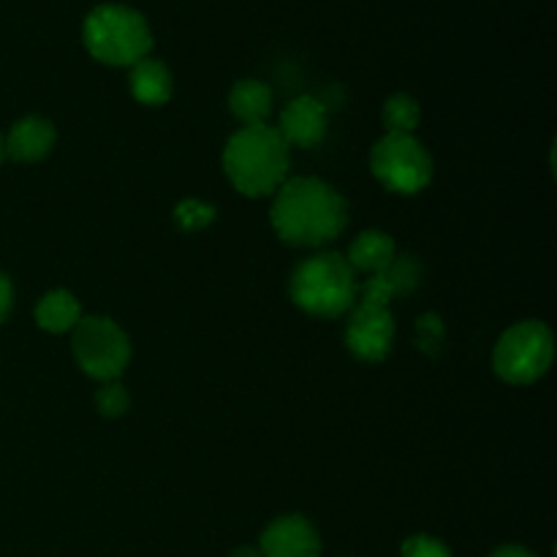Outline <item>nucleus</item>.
<instances>
[{
	"mask_svg": "<svg viewBox=\"0 0 557 557\" xmlns=\"http://www.w3.org/2000/svg\"><path fill=\"white\" fill-rule=\"evenodd\" d=\"M272 196V228L286 245L324 248L346 232L348 201L326 180L288 177Z\"/></svg>",
	"mask_w": 557,
	"mask_h": 557,
	"instance_id": "nucleus-1",
	"label": "nucleus"
},
{
	"mask_svg": "<svg viewBox=\"0 0 557 557\" xmlns=\"http://www.w3.org/2000/svg\"><path fill=\"white\" fill-rule=\"evenodd\" d=\"M292 147L275 125H243L223 147V172L228 183L250 199L272 196L288 180Z\"/></svg>",
	"mask_w": 557,
	"mask_h": 557,
	"instance_id": "nucleus-2",
	"label": "nucleus"
},
{
	"mask_svg": "<svg viewBox=\"0 0 557 557\" xmlns=\"http://www.w3.org/2000/svg\"><path fill=\"white\" fill-rule=\"evenodd\" d=\"M357 272L346 256L319 250L299 261L288 281V294L299 310L315 319H341L357 305Z\"/></svg>",
	"mask_w": 557,
	"mask_h": 557,
	"instance_id": "nucleus-3",
	"label": "nucleus"
},
{
	"mask_svg": "<svg viewBox=\"0 0 557 557\" xmlns=\"http://www.w3.org/2000/svg\"><path fill=\"white\" fill-rule=\"evenodd\" d=\"M85 49L103 65L131 69L150 58L152 30L145 14L123 3H101L85 16L82 25Z\"/></svg>",
	"mask_w": 557,
	"mask_h": 557,
	"instance_id": "nucleus-4",
	"label": "nucleus"
},
{
	"mask_svg": "<svg viewBox=\"0 0 557 557\" xmlns=\"http://www.w3.org/2000/svg\"><path fill=\"white\" fill-rule=\"evenodd\" d=\"M555 359V335L544 321H520L498 337L493 348V370L511 386L536 384Z\"/></svg>",
	"mask_w": 557,
	"mask_h": 557,
	"instance_id": "nucleus-5",
	"label": "nucleus"
},
{
	"mask_svg": "<svg viewBox=\"0 0 557 557\" xmlns=\"http://www.w3.org/2000/svg\"><path fill=\"white\" fill-rule=\"evenodd\" d=\"M71 354L87 379L117 381L131 362V337L109 315H82L71 330Z\"/></svg>",
	"mask_w": 557,
	"mask_h": 557,
	"instance_id": "nucleus-6",
	"label": "nucleus"
},
{
	"mask_svg": "<svg viewBox=\"0 0 557 557\" xmlns=\"http://www.w3.org/2000/svg\"><path fill=\"white\" fill-rule=\"evenodd\" d=\"M373 177L392 194H419L433 180V156L413 134H384L370 150Z\"/></svg>",
	"mask_w": 557,
	"mask_h": 557,
	"instance_id": "nucleus-7",
	"label": "nucleus"
},
{
	"mask_svg": "<svg viewBox=\"0 0 557 557\" xmlns=\"http://www.w3.org/2000/svg\"><path fill=\"white\" fill-rule=\"evenodd\" d=\"M348 324H346V346L359 362L379 364L384 362L395 346V315L389 308L375 302H364L357 299L351 310H348Z\"/></svg>",
	"mask_w": 557,
	"mask_h": 557,
	"instance_id": "nucleus-8",
	"label": "nucleus"
},
{
	"mask_svg": "<svg viewBox=\"0 0 557 557\" xmlns=\"http://www.w3.org/2000/svg\"><path fill=\"white\" fill-rule=\"evenodd\" d=\"M326 131H330V112L319 98L297 96L283 107L277 134L288 147H299V150L319 147L326 139Z\"/></svg>",
	"mask_w": 557,
	"mask_h": 557,
	"instance_id": "nucleus-9",
	"label": "nucleus"
},
{
	"mask_svg": "<svg viewBox=\"0 0 557 557\" xmlns=\"http://www.w3.org/2000/svg\"><path fill=\"white\" fill-rule=\"evenodd\" d=\"M259 549L264 557H319L321 536L308 517L286 515L264 528Z\"/></svg>",
	"mask_w": 557,
	"mask_h": 557,
	"instance_id": "nucleus-10",
	"label": "nucleus"
},
{
	"mask_svg": "<svg viewBox=\"0 0 557 557\" xmlns=\"http://www.w3.org/2000/svg\"><path fill=\"white\" fill-rule=\"evenodd\" d=\"M54 141H58L54 125L47 117L27 114V117L16 120L9 134L3 136V150L5 156L20 163H36L52 152Z\"/></svg>",
	"mask_w": 557,
	"mask_h": 557,
	"instance_id": "nucleus-11",
	"label": "nucleus"
},
{
	"mask_svg": "<svg viewBox=\"0 0 557 557\" xmlns=\"http://www.w3.org/2000/svg\"><path fill=\"white\" fill-rule=\"evenodd\" d=\"M128 85L131 96L139 103H145V107H163L174 92L172 71L166 69V63L152 58H145L136 65H131Z\"/></svg>",
	"mask_w": 557,
	"mask_h": 557,
	"instance_id": "nucleus-12",
	"label": "nucleus"
},
{
	"mask_svg": "<svg viewBox=\"0 0 557 557\" xmlns=\"http://www.w3.org/2000/svg\"><path fill=\"white\" fill-rule=\"evenodd\" d=\"M395 256H397L395 239H392L386 232H379V228H368V232L357 234L354 243L348 245L346 261L351 264L354 272H368V275H375V272L386 270Z\"/></svg>",
	"mask_w": 557,
	"mask_h": 557,
	"instance_id": "nucleus-13",
	"label": "nucleus"
},
{
	"mask_svg": "<svg viewBox=\"0 0 557 557\" xmlns=\"http://www.w3.org/2000/svg\"><path fill=\"white\" fill-rule=\"evenodd\" d=\"M228 112L243 125H264L272 114V90L261 79H239L228 92Z\"/></svg>",
	"mask_w": 557,
	"mask_h": 557,
	"instance_id": "nucleus-14",
	"label": "nucleus"
},
{
	"mask_svg": "<svg viewBox=\"0 0 557 557\" xmlns=\"http://www.w3.org/2000/svg\"><path fill=\"white\" fill-rule=\"evenodd\" d=\"M82 319V305L65 288H54V292L44 294L36 305V324L49 335H65L74 330Z\"/></svg>",
	"mask_w": 557,
	"mask_h": 557,
	"instance_id": "nucleus-15",
	"label": "nucleus"
},
{
	"mask_svg": "<svg viewBox=\"0 0 557 557\" xmlns=\"http://www.w3.org/2000/svg\"><path fill=\"white\" fill-rule=\"evenodd\" d=\"M381 120L386 125V134H413L417 125L422 123V107L408 92H395L384 101Z\"/></svg>",
	"mask_w": 557,
	"mask_h": 557,
	"instance_id": "nucleus-16",
	"label": "nucleus"
},
{
	"mask_svg": "<svg viewBox=\"0 0 557 557\" xmlns=\"http://www.w3.org/2000/svg\"><path fill=\"white\" fill-rule=\"evenodd\" d=\"M375 275L384 277L386 286L392 288V294H395V297H400V294H411L413 288L419 286L422 267H419V261L413 259V256H395V259H392V264L386 267V270L375 272Z\"/></svg>",
	"mask_w": 557,
	"mask_h": 557,
	"instance_id": "nucleus-17",
	"label": "nucleus"
},
{
	"mask_svg": "<svg viewBox=\"0 0 557 557\" xmlns=\"http://www.w3.org/2000/svg\"><path fill=\"white\" fill-rule=\"evenodd\" d=\"M174 223L183 232H201L215 223V207L201 199H183L174 207Z\"/></svg>",
	"mask_w": 557,
	"mask_h": 557,
	"instance_id": "nucleus-18",
	"label": "nucleus"
},
{
	"mask_svg": "<svg viewBox=\"0 0 557 557\" xmlns=\"http://www.w3.org/2000/svg\"><path fill=\"white\" fill-rule=\"evenodd\" d=\"M92 400H96V411L107 419L125 417L131 408L128 389H125L123 384H117V381H107V384L98 386V392Z\"/></svg>",
	"mask_w": 557,
	"mask_h": 557,
	"instance_id": "nucleus-19",
	"label": "nucleus"
},
{
	"mask_svg": "<svg viewBox=\"0 0 557 557\" xmlns=\"http://www.w3.org/2000/svg\"><path fill=\"white\" fill-rule=\"evenodd\" d=\"M400 557H455L451 549L446 547L441 539L428 536V533H417V536L403 542Z\"/></svg>",
	"mask_w": 557,
	"mask_h": 557,
	"instance_id": "nucleus-20",
	"label": "nucleus"
},
{
	"mask_svg": "<svg viewBox=\"0 0 557 557\" xmlns=\"http://www.w3.org/2000/svg\"><path fill=\"white\" fill-rule=\"evenodd\" d=\"M11 308H14V286H11L9 277L0 272V324L9 319Z\"/></svg>",
	"mask_w": 557,
	"mask_h": 557,
	"instance_id": "nucleus-21",
	"label": "nucleus"
},
{
	"mask_svg": "<svg viewBox=\"0 0 557 557\" xmlns=\"http://www.w3.org/2000/svg\"><path fill=\"white\" fill-rule=\"evenodd\" d=\"M490 557H539L536 553H531V549L520 547V544H506V547L495 549Z\"/></svg>",
	"mask_w": 557,
	"mask_h": 557,
	"instance_id": "nucleus-22",
	"label": "nucleus"
},
{
	"mask_svg": "<svg viewBox=\"0 0 557 557\" xmlns=\"http://www.w3.org/2000/svg\"><path fill=\"white\" fill-rule=\"evenodd\" d=\"M232 557H264V555H261L259 547H250V544H245V547L234 549Z\"/></svg>",
	"mask_w": 557,
	"mask_h": 557,
	"instance_id": "nucleus-23",
	"label": "nucleus"
},
{
	"mask_svg": "<svg viewBox=\"0 0 557 557\" xmlns=\"http://www.w3.org/2000/svg\"><path fill=\"white\" fill-rule=\"evenodd\" d=\"M5 158V150H3V136H0V161Z\"/></svg>",
	"mask_w": 557,
	"mask_h": 557,
	"instance_id": "nucleus-24",
	"label": "nucleus"
}]
</instances>
